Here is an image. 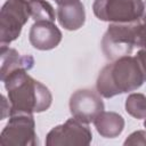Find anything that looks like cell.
<instances>
[{
  "label": "cell",
  "instance_id": "1",
  "mask_svg": "<svg viewBox=\"0 0 146 146\" xmlns=\"http://www.w3.org/2000/svg\"><path fill=\"white\" fill-rule=\"evenodd\" d=\"M3 83L9 99V116L18 113H41L52 103L50 90L34 80L26 70L21 68L10 73Z\"/></svg>",
  "mask_w": 146,
  "mask_h": 146
},
{
  "label": "cell",
  "instance_id": "2",
  "mask_svg": "<svg viewBox=\"0 0 146 146\" xmlns=\"http://www.w3.org/2000/svg\"><path fill=\"white\" fill-rule=\"evenodd\" d=\"M146 82L145 72L135 56H123L102 68L98 74L96 88L104 98L135 91Z\"/></svg>",
  "mask_w": 146,
  "mask_h": 146
},
{
  "label": "cell",
  "instance_id": "3",
  "mask_svg": "<svg viewBox=\"0 0 146 146\" xmlns=\"http://www.w3.org/2000/svg\"><path fill=\"white\" fill-rule=\"evenodd\" d=\"M137 23L138 21L131 23H110L102 39V50L107 59L115 60L131 54L136 46Z\"/></svg>",
  "mask_w": 146,
  "mask_h": 146
},
{
  "label": "cell",
  "instance_id": "4",
  "mask_svg": "<svg viewBox=\"0 0 146 146\" xmlns=\"http://www.w3.org/2000/svg\"><path fill=\"white\" fill-rule=\"evenodd\" d=\"M95 16L108 23H131L139 21L144 11L143 0H95Z\"/></svg>",
  "mask_w": 146,
  "mask_h": 146
},
{
  "label": "cell",
  "instance_id": "5",
  "mask_svg": "<svg viewBox=\"0 0 146 146\" xmlns=\"http://www.w3.org/2000/svg\"><path fill=\"white\" fill-rule=\"evenodd\" d=\"M30 15L29 1L7 0L0 10V43L7 46L15 41L27 23Z\"/></svg>",
  "mask_w": 146,
  "mask_h": 146
},
{
  "label": "cell",
  "instance_id": "6",
  "mask_svg": "<svg viewBox=\"0 0 146 146\" xmlns=\"http://www.w3.org/2000/svg\"><path fill=\"white\" fill-rule=\"evenodd\" d=\"M0 144L3 146H35L38 144L33 114L18 113L9 116L1 131Z\"/></svg>",
  "mask_w": 146,
  "mask_h": 146
},
{
  "label": "cell",
  "instance_id": "7",
  "mask_svg": "<svg viewBox=\"0 0 146 146\" xmlns=\"http://www.w3.org/2000/svg\"><path fill=\"white\" fill-rule=\"evenodd\" d=\"M79 119L71 117L65 123L54 127L46 137L47 146H76L89 145L92 133L88 125Z\"/></svg>",
  "mask_w": 146,
  "mask_h": 146
},
{
  "label": "cell",
  "instance_id": "8",
  "mask_svg": "<svg viewBox=\"0 0 146 146\" xmlns=\"http://www.w3.org/2000/svg\"><path fill=\"white\" fill-rule=\"evenodd\" d=\"M70 112L73 117L86 123L94 122L96 116L104 111V102L100 95L91 89H79L70 98Z\"/></svg>",
  "mask_w": 146,
  "mask_h": 146
},
{
  "label": "cell",
  "instance_id": "9",
  "mask_svg": "<svg viewBox=\"0 0 146 146\" xmlns=\"http://www.w3.org/2000/svg\"><path fill=\"white\" fill-rule=\"evenodd\" d=\"M62 32L54 22L38 21L31 26L29 40L33 48L38 50H50L56 48L62 41Z\"/></svg>",
  "mask_w": 146,
  "mask_h": 146
},
{
  "label": "cell",
  "instance_id": "10",
  "mask_svg": "<svg viewBox=\"0 0 146 146\" xmlns=\"http://www.w3.org/2000/svg\"><path fill=\"white\" fill-rule=\"evenodd\" d=\"M34 65V58L31 55H21L16 49L7 46H1V68L0 79L3 82L5 79L17 70H31Z\"/></svg>",
  "mask_w": 146,
  "mask_h": 146
},
{
  "label": "cell",
  "instance_id": "11",
  "mask_svg": "<svg viewBox=\"0 0 146 146\" xmlns=\"http://www.w3.org/2000/svg\"><path fill=\"white\" fill-rule=\"evenodd\" d=\"M57 19L65 30L76 31L83 26L86 22L84 6L81 1L74 3L58 6L57 8Z\"/></svg>",
  "mask_w": 146,
  "mask_h": 146
},
{
  "label": "cell",
  "instance_id": "12",
  "mask_svg": "<svg viewBox=\"0 0 146 146\" xmlns=\"http://www.w3.org/2000/svg\"><path fill=\"white\" fill-rule=\"evenodd\" d=\"M97 132L104 138H115L124 129V119L115 112H105L96 116L94 120Z\"/></svg>",
  "mask_w": 146,
  "mask_h": 146
},
{
  "label": "cell",
  "instance_id": "13",
  "mask_svg": "<svg viewBox=\"0 0 146 146\" xmlns=\"http://www.w3.org/2000/svg\"><path fill=\"white\" fill-rule=\"evenodd\" d=\"M30 6V15L34 19L38 21H49L55 22L56 14L52 6L46 0H32L29 2Z\"/></svg>",
  "mask_w": 146,
  "mask_h": 146
},
{
  "label": "cell",
  "instance_id": "14",
  "mask_svg": "<svg viewBox=\"0 0 146 146\" xmlns=\"http://www.w3.org/2000/svg\"><path fill=\"white\" fill-rule=\"evenodd\" d=\"M125 111L135 119H146V96L139 92L130 94L125 99Z\"/></svg>",
  "mask_w": 146,
  "mask_h": 146
},
{
  "label": "cell",
  "instance_id": "15",
  "mask_svg": "<svg viewBox=\"0 0 146 146\" xmlns=\"http://www.w3.org/2000/svg\"><path fill=\"white\" fill-rule=\"evenodd\" d=\"M127 145H144L146 146V130H137L129 135L123 143Z\"/></svg>",
  "mask_w": 146,
  "mask_h": 146
},
{
  "label": "cell",
  "instance_id": "16",
  "mask_svg": "<svg viewBox=\"0 0 146 146\" xmlns=\"http://www.w3.org/2000/svg\"><path fill=\"white\" fill-rule=\"evenodd\" d=\"M136 46L146 49V22L138 21L136 29Z\"/></svg>",
  "mask_w": 146,
  "mask_h": 146
},
{
  "label": "cell",
  "instance_id": "17",
  "mask_svg": "<svg viewBox=\"0 0 146 146\" xmlns=\"http://www.w3.org/2000/svg\"><path fill=\"white\" fill-rule=\"evenodd\" d=\"M136 57L138 58L144 72H145V75H146V49H140L137 51L136 54Z\"/></svg>",
  "mask_w": 146,
  "mask_h": 146
},
{
  "label": "cell",
  "instance_id": "18",
  "mask_svg": "<svg viewBox=\"0 0 146 146\" xmlns=\"http://www.w3.org/2000/svg\"><path fill=\"white\" fill-rule=\"evenodd\" d=\"M58 6H64V5H70V3H74L76 1H80V0H54Z\"/></svg>",
  "mask_w": 146,
  "mask_h": 146
},
{
  "label": "cell",
  "instance_id": "19",
  "mask_svg": "<svg viewBox=\"0 0 146 146\" xmlns=\"http://www.w3.org/2000/svg\"><path fill=\"white\" fill-rule=\"evenodd\" d=\"M140 21L146 22V1H144V11H143V15H141Z\"/></svg>",
  "mask_w": 146,
  "mask_h": 146
},
{
  "label": "cell",
  "instance_id": "20",
  "mask_svg": "<svg viewBox=\"0 0 146 146\" xmlns=\"http://www.w3.org/2000/svg\"><path fill=\"white\" fill-rule=\"evenodd\" d=\"M144 127L146 128V119H145V121H144Z\"/></svg>",
  "mask_w": 146,
  "mask_h": 146
},
{
  "label": "cell",
  "instance_id": "21",
  "mask_svg": "<svg viewBox=\"0 0 146 146\" xmlns=\"http://www.w3.org/2000/svg\"><path fill=\"white\" fill-rule=\"evenodd\" d=\"M25 1H29V2H30V1H32V0H25Z\"/></svg>",
  "mask_w": 146,
  "mask_h": 146
}]
</instances>
